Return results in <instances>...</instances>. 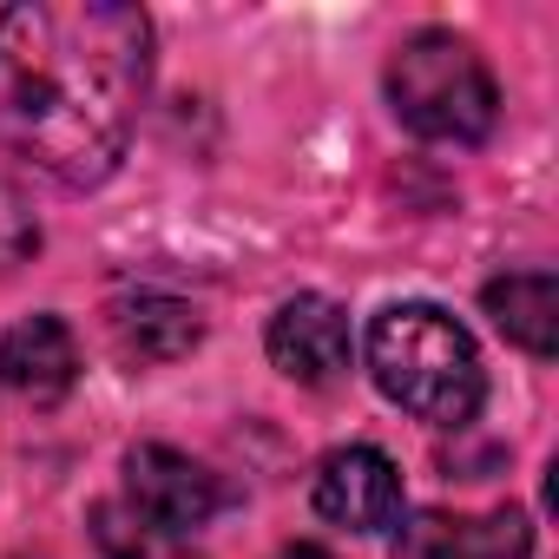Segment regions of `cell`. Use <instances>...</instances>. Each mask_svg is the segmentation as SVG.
Instances as JSON below:
<instances>
[{
  "label": "cell",
  "instance_id": "9c48e42d",
  "mask_svg": "<svg viewBox=\"0 0 559 559\" xmlns=\"http://www.w3.org/2000/svg\"><path fill=\"white\" fill-rule=\"evenodd\" d=\"M487 317L507 343H520L526 356H552L559 349V284H552V270H507L487 284Z\"/></svg>",
  "mask_w": 559,
  "mask_h": 559
},
{
  "label": "cell",
  "instance_id": "30bf717a",
  "mask_svg": "<svg viewBox=\"0 0 559 559\" xmlns=\"http://www.w3.org/2000/svg\"><path fill=\"white\" fill-rule=\"evenodd\" d=\"M204 336L198 310L178 304V297H158V290H139V297H119L112 304V343L132 356V362H178L191 356Z\"/></svg>",
  "mask_w": 559,
  "mask_h": 559
},
{
  "label": "cell",
  "instance_id": "7a4b0ae2",
  "mask_svg": "<svg viewBox=\"0 0 559 559\" xmlns=\"http://www.w3.org/2000/svg\"><path fill=\"white\" fill-rule=\"evenodd\" d=\"M369 376L395 408H408L415 421H435V428L474 421V408L487 395L474 336L435 304H389L369 323Z\"/></svg>",
  "mask_w": 559,
  "mask_h": 559
},
{
  "label": "cell",
  "instance_id": "ba28073f",
  "mask_svg": "<svg viewBox=\"0 0 559 559\" xmlns=\"http://www.w3.org/2000/svg\"><path fill=\"white\" fill-rule=\"evenodd\" d=\"M533 526L520 507L500 513H415L402 526L395 559H526Z\"/></svg>",
  "mask_w": 559,
  "mask_h": 559
},
{
  "label": "cell",
  "instance_id": "8992f818",
  "mask_svg": "<svg viewBox=\"0 0 559 559\" xmlns=\"http://www.w3.org/2000/svg\"><path fill=\"white\" fill-rule=\"evenodd\" d=\"M263 343H270L276 369H284L290 382H310V389H323V382H336L349 369V317L330 297H290L270 317Z\"/></svg>",
  "mask_w": 559,
  "mask_h": 559
},
{
  "label": "cell",
  "instance_id": "277c9868",
  "mask_svg": "<svg viewBox=\"0 0 559 559\" xmlns=\"http://www.w3.org/2000/svg\"><path fill=\"white\" fill-rule=\"evenodd\" d=\"M126 507L145 526L185 539L224 507V487H217V474L204 461H191V454H178L165 441H145V448L126 454Z\"/></svg>",
  "mask_w": 559,
  "mask_h": 559
},
{
  "label": "cell",
  "instance_id": "8fae6325",
  "mask_svg": "<svg viewBox=\"0 0 559 559\" xmlns=\"http://www.w3.org/2000/svg\"><path fill=\"white\" fill-rule=\"evenodd\" d=\"M93 539H99V552H106V559H198L185 539H171V533L145 526L132 507H112V500H99V507H93Z\"/></svg>",
  "mask_w": 559,
  "mask_h": 559
},
{
  "label": "cell",
  "instance_id": "6da1fadb",
  "mask_svg": "<svg viewBox=\"0 0 559 559\" xmlns=\"http://www.w3.org/2000/svg\"><path fill=\"white\" fill-rule=\"evenodd\" d=\"M152 86V21L126 0L0 14V145L60 185H106Z\"/></svg>",
  "mask_w": 559,
  "mask_h": 559
},
{
  "label": "cell",
  "instance_id": "5b68a950",
  "mask_svg": "<svg viewBox=\"0 0 559 559\" xmlns=\"http://www.w3.org/2000/svg\"><path fill=\"white\" fill-rule=\"evenodd\" d=\"M317 513L349 533L402 526V474L382 448H336L317 467Z\"/></svg>",
  "mask_w": 559,
  "mask_h": 559
},
{
  "label": "cell",
  "instance_id": "52a82bcc",
  "mask_svg": "<svg viewBox=\"0 0 559 559\" xmlns=\"http://www.w3.org/2000/svg\"><path fill=\"white\" fill-rule=\"evenodd\" d=\"M73 382H80V343L60 317H27L0 336V395L53 408Z\"/></svg>",
  "mask_w": 559,
  "mask_h": 559
},
{
  "label": "cell",
  "instance_id": "3957f363",
  "mask_svg": "<svg viewBox=\"0 0 559 559\" xmlns=\"http://www.w3.org/2000/svg\"><path fill=\"white\" fill-rule=\"evenodd\" d=\"M389 106L415 139L480 145L500 119V86L461 34L428 27V34L402 40V53L389 60Z\"/></svg>",
  "mask_w": 559,
  "mask_h": 559
},
{
  "label": "cell",
  "instance_id": "4fadbf2b",
  "mask_svg": "<svg viewBox=\"0 0 559 559\" xmlns=\"http://www.w3.org/2000/svg\"><path fill=\"white\" fill-rule=\"evenodd\" d=\"M276 559H336V552H323V546H284Z\"/></svg>",
  "mask_w": 559,
  "mask_h": 559
},
{
  "label": "cell",
  "instance_id": "7c38bea8",
  "mask_svg": "<svg viewBox=\"0 0 559 559\" xmlns=\"http://www.w3.org/2000/svg\"><path fill=\"white\" fill-rule=\"evenodd\" d=\"M34 250H40V217H34L21 185L0 178V276H14Z\"/></svg>",
  "mask_w": 559,
  "mask_h": 559
}]
</instances>
